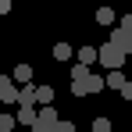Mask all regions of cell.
<instances>
[{"mask_svg": "<svg viewBox=\"0 0 132 132\" xmlns=\"http://www.w3.org/2000/svg\"><path fill=\"white\" fill-rule=\"evenodd\" d=\"M111 43H114V46H121L125 54H132V32H129V29H121V25H114V32H111Z\"/></svg>", "mask_w": 132, "mask_h": 132, "instance_id": "4", "label": "cell"}, {"mask_svg": "<svg viewBox=\"0 0 132 132\" xmlns=\"http://www.w3.org/2000/svg\"><path fill=\"white\" fill-rule=\"evenodd\" d=\"M7 11H11V0H0V18H4Z\"/></svg>", "mask_w": 132, "mask_h": 132, "instance_id": "18", "label": "cell"}, {"mask_svg": "<svg viewBox=\"0 0 132 132\" xmlns=\"http://www.w3.org/2000/svg\"><path fill=\"white\" fill-rule=\"evenodd\" d=\"M57 132H75V125L71 121H57Z\"/></svg>", "mask_w": 132, "mask_h": 132, "instance_id": "17", "label": "cell"}, {"mask_svg": "<svg viewBox=\"0 0 132 132\" xmlns=\"http://www.w3.org/2000/svg\"><path fill=\"white\" fill-rule=\"evenodd\" d=\"M50 100H54V89H50V86H36V104H43V107H46Z\"/></svg>", "mask_w": 132, "mask_h": 132, "instance_id": "12", "label": "cell"}, {"mask_svg": "<svg viewBox=\"0 0 132 132\" xmlns=\"http://www.w3.org/2000/svg\"><path fill=\"white\" fill-rule=\"evenodd\" d=\"M75 57H79V64H93V61H96V46H79V50H75Z\"/></svg>", "mask_w": 132, "mask_h": 132, "instance_id": "7", "label": "cell"}, {"mask_svg": "<svg viewBox=\"0 0 132 132\" xmlns=\"http://www.w3.org/2000/svg\"><path fill=\"white\" fill-rule=\"evenodd\" d=\"M0 104H18V82L11 75H0Z\"/></svg>", "mask_w": 132, "mask_h": 132, "instance_id": "3", "label": "cell"}, {"mask_svg": "<svg viewBox=\"0 0 132 132\" xmlns=\"http://www.w3.org/2000/svg\"><path fill=\"white\" fill-rule=\"evenodd\" d=\"M125 57H129V54H125V50H121V46H114V43H104V46H96V61H100V64L107 68H121L125 64Z\"/></svg>", "mask_w": 132, "mask_h": 132, "instance_id": "1", "label": "cell"}, {"mask_svg": "<svg viewBox=\"0 0 132 132\" xmlns=\"http://www.w3.org/2000/svg\"><path fill=\"white\" fill-rule=\"evenodd\" d=\"M118 25H121V29H129V32H132V14H121V18H118Z\"/></svg>", "mask_w": 132, "mask_h": 132, "instance_id": "16", "label": "cell"}, {"mask_svg": "<svg viewBox=\"0 0 132 132\" xmlns=\"http://www.w3.org/2000/svg\"><path fill=\"white\" fill-rule=\"evenodd\" d=\"M104 79H107V89H121V86H125V82H129V79L121 75V68H111V71H107V75H104Z\"/></svg>", "mask_w": 132, "mask_h": 132, "instance_id": "6", "label": "cell"}, {"mask_svg": "<svg viewBox=\"0 0 132 132\" xmlns=\"http://www.w3.org/2000/svg\"><path fill=\"white\" fill-rule=\"evenodd\" d=\"M71 93H75V96H89V68L86 64L71 68Z\"/></svg>", "mask_w": 132, "mask_h": 132, "instance_id": "2", "label": "cell"}, {"mask_svg": "<svg viewBox=\"0 0 132 132\" xmlns=\"http://www.w3.org/2000/svg\"><path fill=\"white\" fill-rule=\"evenodd\" d=\"M36 114H39V111H36V104H22L14 118H18V125H32V121H36Z\"/></svg>", "mask_w": 132, "mask_h": 132, "instance_id": "5", "label": "cell"}, {"mask_svg": "<svg viewBox=\"0 0 132 132\" xmlns=\"http://www.w3.org/2000/svg\"><path fill=\"white\" fill-rule=\"evenodd\" d=\"M96 22H100V25H114V22H118V14H114L111 7H100V11H96Z\"/></svg>", "mask_w": 132, "mask_h": 132, "instance_id": "11", "label": "cell"}, {"mask_svg": "<svg viewBox=\"0 0 132 132\" xmlns=\"http://www.w3.org/2000/svg\"><path fill=\"white\" fill-rule=\"evenodd\" d=\"M71 57H75V50H71L68 43H57V46H54V61H71Z\"/></svg>", "mask_w": 132, "mask_h": 132, "instance_id": "10", "label": "cell"}, {"mask_svg": "<svg viewBox=\"0 0 132 132\" xmlns=\"http://www.w3.org/2000/svg\"><path fill=\"white\" fill-rule=\"evenodd\" d=\"M14 125H18L14 114H0V132H14Z\"/></svg>", "mask_w": 132, "mask_h": 132, "instance_id": "13", "label": "cell"}, {"mask_svg": "<svg viewBox=\"0 0 132 132\" xmlns=\"http://www.w3.org/2000/svg\"><path fill=\"white\" fill-rule=\"evenodd\" d=\"M93 132H111V121L107 118H96V121H93Z\"/></svg>", "mask_w": 132, "mask_h": 132, "instance_id": "14", "label": "cell"}, {"mask_svg": "<svg viewBox=\"0 0 132 132\" xmlns=\"http://www.w3.org/2000/svg\"><path fill=\"white\" fill-rule=\"evenodd\" d=\"M18 104H36V86H32V82H25V86L18 89Z\"/></svg>", "mask_w": 132, "mask_h": 132, "instance_id": "9", "label": "cell"}, {"mask_svg": "<svg viewBox=\"0 0 132 132\" xmlns=\"http://www.w3.org/2000/svg\"><path fill=\"white\" fill-rule=\"evenodd\" d=\"M0 114H4V107H0Z\"/></svg>", "mask_w": 132, "mask_h": 132, "instance_id": "19", "label": "cell"}, {"mask_svg": "<svg viewBox=\"0 0 132 132\" xmlns=\"http://www.w3.org/2000/svg\"><path fill=\"white\" fill-rule=\"evenodd\" d=\"M118 93H121V100H132V82H125V86L118 89Z\"/></svg>", "mask_w": 132, "mask_h": 132, "instance_id": "15", "label": "cell"}, {"mask_svg": "<svg viewBox=\"0 0 132 132\" xmlns=\"http://www.w3.org/2000/svg\"><path fill=\"white\" fill-rule=\"evenodd\" d=\"M11 79H14L18 86H25V82H32V68H29V64H18V68H14V75H11Z\"/></svg>", "mask_w": 132, "mask_h": 132, "instance_id": "8", "label": "cell"}]
</instances>
